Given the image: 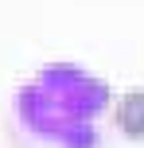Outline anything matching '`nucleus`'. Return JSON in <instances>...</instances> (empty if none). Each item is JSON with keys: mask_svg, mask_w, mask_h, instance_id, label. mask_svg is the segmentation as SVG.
I'll return each mask as SVG.
<instances>
[{"mask_svg": "<svg viewBox=\"0 0 144 148\" xmlns=\"http://www.w3.org/2000/svg\"><path fill=\"white\" fill-rule=\"evenodd\" d=\"M117 129L129 136H144V90H132L117 101Z\"/></svg>", "mask_w": 144, "mask_h": 148, "instance_id": "f257e3e1", "label": "nucleus"}]
</instances>
